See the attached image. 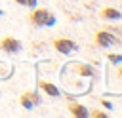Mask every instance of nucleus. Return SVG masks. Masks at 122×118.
I'll use <instances>...</instances> for the list:
<instances>
[{"label": "nucleus", "mask_w": 122, "mask_h": 118, "mask_svg": "<svg viewBox=\"0 0 122 118\" xmlns=\"http://www.w3.org/2000/svg\"><path fill=\"white\" fill-rule=\"evenodd\" d=\"M30 23L36 25V27H44V25H53V15L51 11H48L46 8H40V10H34L30 15H29Z\"/></svg>", "instance_id": "obj_1"}, {"label": "nucleus", "mask_w": 122, "mask_h": 118, "mask_svg": "<svg viewBox=\"0 0 122 118\" xmlns=\"http://www.w3.org/2000/svg\"><path fill=\"white\" fill-rule=\"evenodd\" d=\"M53 46H55V49L61 51V53H71V51L76 48L74 42L69 40V38H55V40H53Z\"/></svg>", "instance_id": "obj_2"}, {"label": "nucleus", "mask_w": 122, "mask_h": 118, "mask_svg": "<svg viewBox=\"0 0 122 118\" xmlns=\"http://www.w3.org/2000/svg\"><path fill=\"white\" fill-rule=\"evenodd\" d=\"M0 49H4V51H19L21 49V42L19 40H15V38H11V36H8V38H2L0 40Z\"/></svg>", "instance_id": "obj_3"}, {"label": "nucleus", "mask_w": 122, "mask_h": 118, "mask_svg": "<svg viewBox=\"0 0 122 118\" xmlns=\"http://www.w3.org/2000/svg\"><path fill=\"white\" fill-rule=\"evenodd\" d=\"M95 42L99 44V46H109V44H112L114 42V36L111 34V32H107V30H97L95 32Z\"/></svg>", "instance_id": "obj_4"}, {"label": "nucleus", "mask_w": 122, "mask_h": 118, "mask_svg": "<svg viewBox=\"0 0 122 118\" xmlns=\"http://www.w3.org/2000/svg\"><path fill=\"white\" fill-rule=\"evenodd\" d=\"M69 110H71V114H74V116H80V118H86L90 112H88V108L84 107V105H78V103H71L69 105Z\"/></svg>", "instance_id": "obj_5"}, {"label": "nucleus", "mask_w": 122, "mask_h": 118, "mask_svg": "<svg viewBox=\"0 0 122 118\" xmlns=\"http://www.w3.org/2000/svg\"><path fill=\"white\" fill-rule=\"evenodd\" d=\"M38 88H40V89H44V91H46L48 95H51V97H57V95H59V89H57L53 84H50V82L40 80V82H38Z\"/></svg>", "instance_id": "obj_6"}, {"label": "nucleus", "mask_w": 122, "mask_h": 118, "mask_svg": "<svg viewBox=\"0 0 122 118\" xmlns=\"http://www.w3.org/2000/svg\"><path fill=\"white\" fill-rule=\"evenodd\" d=\"M101 17H105V19H120L122 15H120V11L114 10V8H103V10H101Z\"/></svg>", "instance_id": "obj_7"}, {"label": "nucleus", "mask_w": 122, "mask_h": 118, "mask_svg": "<svg viewBox=\"0 0 122 118\" xmlns=\"http://www.w3.org/2000/svg\"><path fill=\"white\" fill-rule=\"evenodd\" d=\"M21 105L25 107V108H32V99H30V91H25L23 95H21Z\"/></svg>", "instance_id": "obj_8"}, {"label": "nucleus", "mask_w": 122, "mask_h": 118, "mask_svg": "<svg viewBox=\"0 0 122 118\" xmlns=\"http://www.w3.org/2000/svg\"><path fill=\"white\" fill-rule=\"evenodd\" d=\"M109 61H112V63H122V55H116V53H109Z\"/></svg>", "instance_id": "obj_9"}, {"label": "nucleus", "mask_w": 122, "mask_h": 118, "mask_svg": "<svg viewBox=\"0 0 122 118\" xmlns=\"http://www.w3.org/2000/svg\"><path fill=\"white\" fill-rule=\"evenodd\" d=\"M25 6H30V8H34V6H36V0H27V2H25Z\"/></svg>", "instance_id": "obj_10"}, {"label": "nucleus", "mask_w": 122, "mask_h": 118, "mask_svg": "<svg viewBox=\"0 0 122 118\" xmlns=\"http://www.w3.org/2000/svg\"><path fill=\"white\" fill-rule=\"evenodd\" d=\"M92 116H95V118H105V114H103V112H93Z\"/></svg>", "instance_id": "obj_11"}, {"label": "nucleus", "mask_w": 122, "mask_h": 118, "mask_svg": "<svg viewBox=\"0 0 122 118\" xmlns=\"http://www.w3.org/2000/svg\"><path fill=\"white\" fill-rule=\"evenodd\" d=\"M15 2H17V4H25L27 0H15Z\"/></svg>", "instance_id": "obj_12"}, {"label": "nucleus", "mask_w": 122, "mask_h": 118, "mask_svg": "<svg viewBox=\"0 0 122 118\" xmlns=\"http://www.w3.org/2000/svg\"><path fill=\"white\" fill-rule=\"evenodd\" d=\"M118 74H120V76H122V67H118Z\"/></svg>", "instance_id": "obj_13"}, {"label": "nucleus", "mask_w": 122, "mask_h": 118, "mask_svg": "<svg viewBox=\"0 0 122 118\" xmlns=\"http://www.w3.org/2000/svg\"><path fill=\"white\" fill-rule=\"evenodd\" d=\"M0 15H2V10H0Z\"/></svg>", "instance_id": "obj_14"}]
</instances>
